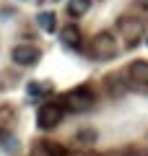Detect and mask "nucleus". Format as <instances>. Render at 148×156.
Wrapping results in <instances>:
<instances>
[{
    "label": "nucleus",
    "mask_w": 148,
    "mask_h": 156,
    "mask_svg": "<svg viewBox=\"0 0 148 156\" xmlns=\"http://www.w3.org/2000/svg\"><path fill=\"white\" fill-rule=\"evenodd\" d=\"M96 52L101 57H115L117 55V47H115L112 34H99V37H96Z\"/></svg>",
    "instance_id": "obj_7"
},
{
    "label": "nucleus",
    "mask_w": 148,
    "mask_h": 156,
    "mask_svg": "<svg viewBox=\"0 0 148 156\" xmlns=\"http://www.w3.org/2000/svg\"><path fill=\"white\" fill-rule=\"evenodd\" d=\"M55 13H39V26L44 29V31H55Z\"/></svg>",
    "instance_id": "obj_9"
},
{
    "label": "nucleus",
    "mask_w": 148,
    "mask_h": 156,
    "mask_svg": "<svg viewBox=\"0 0 148 156\" xmlns=\"http://www.w3.org/2000/svg\"><path fill=\"white\" fill-rule=\"evenodd\" d=\"M65 101H68V107H70V109H76V112H88V109L93 107V91L88 89V86L73 89L70 94L65 96Z\"/></svg>",
    "instance_id": "obj_3"
},
{
    "label": "nucleus",
    "mask_w": 148,
    "mask_h": 156,
    "mask_svg": "<svg viewBox=\"0 0 148 156\" xmlns=\"http://www.w3.org/2000/svg\"><path fill=\"white\" fill-rule=\"evenodd\" d=\"M76 138L81 140V143H93V140H96V133H93V130H78Z\"/></svg>",
    "instance_id": "obj_11"
},
{
    "label": "nucleus",
    "mask_w": 148,
    "mask_h": 156,
    "mask_svg": "<svg viewBox=\"0 0 148 156\" xmlns=\"http://www.w3.org/2000/svg\"><path fill=\"white\" fill-rule=\"evenodd\" d=\"M37 60H39V50H37V47H31V44H18V47H13V62H16V65L31 68Z\"/></svg>",
    "instance_id": "obj_4"
},
{
    "label": "nucleus",
    "mask_w": 148,
    "mask_h": 156,
    "mask_svg": "<svg viewBox=\"0 0 148 156\" xmlns=\"http://www.w3.org/2000/svg\"><path fill=\"white\" fill-rule=\"evenodd\" d=\"M62 115H65V109H62L60 104H42L39 107V112H37V125H39V130H52V128H57L60 125V120H62Z\"/></svg>",
    "instance_id": "obj_2"
},
{
    "label": "nucleus",
    "mask_w": 148,
    "mask_h": 156,
    "mask_svg": "<svg viewBox=\"0 0 148 156\" xmlns=\"http://www.w3.org/2000/svg\"><path fill=\"white\" fill-rule=\"evenodd\" d=\"M120 34H122V39L127 42V47H135L138 42L143 39V34H146V21L143 18H138V16H125V18H120Z\"/></svg>",
    "instance_id": "obj_1"
},
{
    "label": "nucleus",
    "mask_w": 148,
    "mask_h": 156,
    "mask_svg": "<svg viewBox=\"0 0 148 156\" xmlns=\"http://www.w3.org/2000/svg\"><path fill=\"white\" fill-rule=\"evenodd\" d=\"M88 8H91V0H70L68 3V13L70 16H83Z\"/></svg>",
    "instance_id": "obj_8"
},
{
    "label": "nucleus",
    "mask_w": 148,
    "mask_h": 156,
    "mask_svg": "<svg viewBox=\"0 0 148 156\" xmlns=\"http://www.w3.org/2000/svg\"><path fill=\"white\" fill-rule=\"evenodd\" d=\"M60 42L68 47H78L81 44V29L76 26V23H65V26L60 29Z\"/></svg>",
    "instance_id": "obj_6"
},
{
    "label": "nucleus",
    "mask_w": 148,
    "mask_h": 156,
    "mask_svg": "<svg viewBox=\"0 0 148 156\" xmlns=\"http://www.w3.org/2000/svg\"><path fill=\"white\" fill-rule=\"evenodd\" d=\"M42 151H44L47 156H65V154H68V151L62 148V146H57V143H44Z\"/></svg>",
    "instance_id": "obj_10"
},
{
    "label": "nucleus",
    "mask_w": 148,
    "mask_h": 156,
    "mask_svg": "<svg viewBox=\"0 0 148 156\" xmlns=\"http://www.w3.org/2000/svg\"><path fill=\"white\" fill-rule=\"evenodd\" d=\"M29 94H47V89H44L42 83H31L29 86Z\"/></svg>",
    "instance_id": "obj_12"
},
{
    "label": "nucleus",
    "mask_w": 148,
    "mask_h": 156,
    "mask_svg": "<svg viewBox=\"0 0 148 156\" xmlns=\"http://www.w3.org/2000/svg\"><path fill=\"white\" fill-rule=\"evenodd\" d=\"M127 78L135 86H148V60H135L127 68Z\"/></svg>",
    "instance_id": "obj_5"
},
{
    "label": "nucleus",
    "mask_w": 148,
    "mask_h": 156,
    "mask_svg": "<svg viewBox=\"0 0 148 156\" xmlns=\"http://www.w3.org/2000/svg\"><path fill=\"white\" fill-rule=\"evenodd\" d=\"M140 5H143V8H146V11H148V0H140Z\"/></svg>",
    "instance_id": "obj_13"
}]
</instances>
